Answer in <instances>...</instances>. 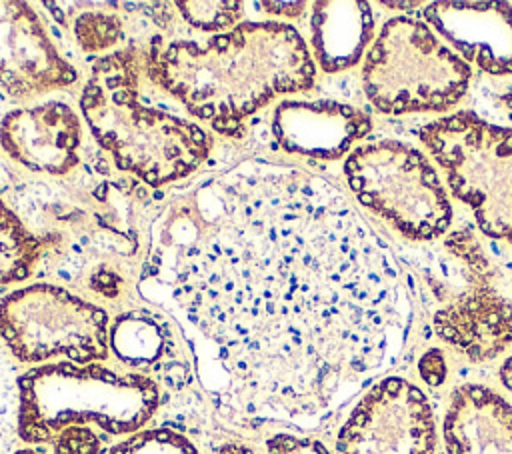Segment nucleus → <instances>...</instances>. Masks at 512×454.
<instances>
[{
  "instance_id": "412c9836",
  "label": "nucleus",
  "mask_w": 512,
  "mask_h": 454,
  "mask_svg": "<svg viewBox=\"0 0 512 454\" xmlns=\"http://www.w3.org/2000/svg\"><path fill=\"white\" fill-rule=\"evenodd\" d=\"M184 22L200 32H220L240 24L242 2H174Z\"/></svg>"
},
{
  "instance_id": "dca6fc26",
  "label": "nucleus",
  "mask_w": 512,
  "mask_h": 454,
  "mask_svg": "<svg viewBox=\"0 0 512 454\" xmlns=\"http://www.w3.org/2000/svg\"><path fill=\"white\" fill-rule=\"evenodd\" d=\"M110 348L118 362L158 386L182 390L192 378L184 344L160 312L130 310L110 324Z\"/></svg>"
},
{
  "instance_id": "f03ea898",
  "label": "nucleus",
  "mask_w": 512,
  "mask_h": 454,
  "mask_svg": "<svg viewBox=\"0 0 512 454\" xmlns=\"http://www.w3.org/2000/svg\"><path fill=\"white\" fill-rule=\"evenodd\" d=\"M100 152L62 178H34L4 190L40 238V276H56L116 298L142 260L148 194Z\"/></svg>"
},
{
  "instance_id": "39448f33",
  "label": "nucleus",
  "mask_w": 512,
  "mask_h": 454,
  "mask_svg": "<svg viewBox=\"0 0 512 454\" xmlns=\"http://www.w3.org/2000/svg\"><path fill=\"white\" fill-rule=\"evenodd\" d=\"M408 250L420 300L442 342L470 362L492 360L512 346V300L468 226Z\"/></svg>"
},
{
  "instance_id": "f257e3e1",
  "label": "nucleus",
  "mask_w": 512,
  "mask_h": 454,
  "mask_svg": "<svg viewBox=\"0 0 512 454\" xmlns=\"http://www.w3.org/2000/svg\"><path fill=\"white\" fill-rule=\"evenodd\" d=\"M174 294L248 412L314 418L400 356L412 300L390 242L326 176L250 166L186 246Z\"/></svg>"
},
{
  "instance_id": "1a4fd4ad",
  "label": "nucleus",
  "mask_w": 512,
  "mask_h": 454,
  "mask_svg": "<svg viewBox=\"0 0 512 454\" xmlns=\"http://www.w3.org/2000/svg\"><path fill=\"white\" fill-rule=\"evenodd\" d=\"M354 198L416 244L440 240L452 224V204L432 162L400 140H376L344 160Z\"/></svg>"
},
{
  "instance_id": "a878e982",
  "label": "nucleus",
  "mask_w": 512,
  "mask_h": 454,
  "mask_svg": "<svg viewBox=\"0 0 512 454\" xmlns=\"http://www.w3.org/2000/svg\"><path fill=\"white\" fill-rule=\"evenodd\" d=\"M418 370H420V376L424 378L426 384L440 386L446 378V362H444L442 352L440 350L426 352L418 362Z\"/></svg>"
},
{
  "instance_id": "9d476101",
  "label": "nucleus",
  "mask_w": 512,
  "mask_h": 454,
  "mask_svg": "<svg viewBox=\"0 0 512 454\" xmlns=\"http://www.w3.org/2000/svg\"><path fill=\"white\" fill-rule=\"evenodd\" d=\"M108 334V314L100 306L50 282L12 290L0 300V338L24 364L106 360Z\"/></svg>"
},
{
  "instance_id": "4468645a",
  "label": "nucleus",
  "mask_w": 512,
  "mask_h": 454,
  "mask_svg": "<svg viewBox=\"0 0 512 454\" xmlns=\"http://www.w3.org/2000/svg\"><path fill=\"white\" fill-rule=\"evenodd\" d=\"M372 130L368 112L336 100H282L270 116L278 148L312 160H338Z\"/></svg>"
},
{
  "instance_id": "423d86ee",
  "label": "nucleus",
  "mask_w": 512,
  "mask_h": 454,
  "mask_svg": "<svg viewBox=\"0 0 512 454\" xmlns=\"http://www.w3.org/2000/svg\"><path fill=\"white\" fill-rule=\"evenodd\" d=\"M18 396V434L28 444L86 424L112 436L136 434L162 402L154 380L100 362L40 364L18 378Z\"/></svg>"
},
{
  "instance_id": "2eb2a0df",
  "label": "nucleus",
  "mask_w": 512,
  "mask_h": 454,
  "mask_svg": "<svg viewBox=\"0 0 512 454\" xmlns=\"http://www.w3.org/2000/svg\"><path fill=\"white\" fill-rule=\"evenodd\" d=\"M422 14L466 64L490 76H512V4L432 2Z\"/></svg>"
},
{
  "instance_id": "20e7f679",
  "label": "nucleus",
  "mask_w": 512,
  "mask_h": 454,
  "mask_svg": "<svg viewBox=\"0 0 512 454\" xmlns=\"http://www.w3.org/2000/svg\"><path fill=\"white\" fill-rule=\"evenodd\" d=\"M144 48L124 46L92 58L80 110L94 140L114 166L146 186L190 176L210 156L212 136L184 116L142 98Z\"/></svg>"
},
{
  "instance_id": "c85d7f7f",
  "label": "nucleus",
  "mask_w": 512,
  "mask_h": 454,
  "mask_svg": "<svg viewBox=\"0 0 512 454\" xmlns=\"http://www.w3.org/2000/svg\"><path fill=\"white\" fill-rule=\"evenodd\" d=\"M216 454H254V452L242 444H226Z\"/></svg>"
},
{
  "instance_id": "ddd939ff",
  "label": "nucleus",
  "mask_w": 512,
  "mask_h": 454,
  "mask_svg": "<svg viewBox=\"0 0 512 454\" xmlns=\"http://www.w3.org/2000/svg\"><path fill=\"white\" fill-rule=\"evenodd\" d=\"M0 148L22 168L46 178L68 176L88 154L78 114L58 100L6 112L0 120Z\"/></svg>"
},
{
  "instance_id": "7ed1b4c3",
  "label": "nucleus",
  "mask_w": 512,
  "mask_h": 454,
  "mask_svg": "<svg viewBox=\"0 0 512 454\" xmlns=\"http://www.w3.org/2000/svg\"><path fill=\"white\" fill-rule=\"evenodd\" d=\"M146 78L188 114L228 138L284 94L306 92L316 66L300 32L276 20L240 22L204 42L152 36L144 48Z\"/></svg>"
},
{
  "instance_id": "f8f14e48",
  "label": "nucleus",
  "mask_w": 512,
  "mask_h": 454,
  "mask_svg": "<svg viewBox=\"0 0 512 454\" xmlns=\"http://www.w3.org/2000/svg\"><path fill=\"white\" fill-rule=\"evenodd\" d=\"M78 80L40 16L26 2H0V92L30 100Z\"/></svg>"
},
{
  "instance_id": "6ab92c4d",
  "label": "nucleus",
  "mask_w": 512,
  "mask_h": 454,
  "mask_svg": "<svg viewBox=\"0 0 512 454\" xmlns=\"http://www.w3.org/2000/svg\"><path fill=\"white\" fill-rule=\"evenodd\" d=\"M40 238L0 198V286L20 282L38 272L42 260Z\"/></svg>"
},
{
  "instance_id": "bb28decb",
  "label": "nucleus",
  "mask_w": 512,
  "mask_h": 454,
  "mask_svg": "<svg viewBox=\"0 0 512 454\" xmlns=\"http://www.w3.org/2000/svg\"><path fill=\"white\" fill-rule=\"evenodd\" d=\"M260 8H264V12L268 14H276V16H286V18H298L306 12V2H262L258 4Z\"/></svg>"
},
{
  "instance_id": "4be33fe9",
  "label": "nucleus",
  "mask_w": 512,
  "mask_h": 454,
  "mask_svg": "<svg viewBox=\"0 0 512 454\" xmlns=\"http://www.w3.org/2000/svg\"><path fill=\"white\" fill-rule=\"evenodd\" d=\"M108 454H200L182 434L168 428L140 430L116 444Z\"/></svg>"
},
{
  "instance_id": "9b49d317",
  "label": "nucleus",
  "mask_w": 512,
  "mask_h": 454,
  "mask_svg": "<svg viewBox=\"0 0 512 454\" xmlns=\"http://www.w3.org/2000/svg\"><path fill=\"white\" fill-rule=\"evenodd\" d=\"M436 422L426 394L400 376L376 382L336 436V454H434Z\"/></svg>"
},
{
  "instance_id": "0eeeda50",
  "label": "nucleus",
  "mask_w": 512,
  "mask_h": 454,
  "mask_svg": "<svg viewBox=\"0 0 512 454\" xmlns=\"http://www.w3.org/2000/svg\"><path fill=\"white\" fill-rule=\"evenodd\" d=\"M472 80L470 66L422 20L384 22L364 58L362 84L384 114L444 112L458 104Z\"/></svg>"
},
{
  "instance_id": "a211bd4d",
  "label": "nucleus",
  "mask_w": 512,
  "mask_h": 454,
  "mask_svg": "<svg viewBox=\"0 0 512 454\" xmlns=\"http://www.w3.org/2000/svg\"><path fill=\"white\" fill-rule=\"evenodd\" d=\"M372 36L374 16L368 2H312L310 44L316 62L326 74H338L356 66Z\"/></svg>"
},
{
  "instance_id": "aec40b11",
  "label": "nucleus",
  "mask_w": 512,
  "mask_h": 454,
  "mask_svg": "<svg viewBox=\"0 0 512 454\" xmlns=\"http://www.w3.org/2000/svg\"><path fill=\"white\" fill-rule=\"evenodd\" d=\"M72 32L84 52H106L124 38V20L108 10H84L72 20Z\"/></svg>"
},
{
  "instance_id": "f3484780",
  "label": "nucleus",
  "mask_w": 512,
  "mask_h": 454,
  "mask_svg": "<svg viewBox=\"0 0 512 454\" xmlns=\"http://www.w3.org/2000/svg\"><path fill=\"white\" fill-rule=\"evenodd\" d=\"M446 454H512V404L482 384L458 386L448 402Z\"/></svg>"
},
{
  "instance_id": "5701e85b",
  "label": "nucleus",
  "mask_w": 512,
  "mask_h": 454,
  "mask_svg": "<svg viewBox=\"0 0 512 454\" xmlns=\"http://www.w3.org/2000/svg\"><path fill=\"white\" fill-rule=\"evenodd\" d=\"M18 380L0 350V454H10L18 432Z\"/></svg>"
},
{
  "instance_id": "c756f323",
  "label": "nucleus",
  "mask_w": 512,
  "mask_h": 454,
  "mask_svg": "<svg viewBox=\"0 0 512 454\" xmlns=\"http://www.w3.org/2000/svg\"><path fill=\"white\" fill-rule=\"evenodd\" d=\"M502 104H504V108L510 112V116H512V88L502 96Z\"/></svg>"
},
{
  "instance_id": "6e6552de",
  "label": "nucleus",
  "mask_w": 512,
  "mask_h": 454,
  "mask_svg": "<svg viewBox=\"0 0 512 454\" xmlns=\"http://www.w3.org/2000/svg\"><path fill=\"white\" fill-rule=\"evenodd\" d=\"M418 136L482 234L512 246V128L460 110L424 124Z\"/></svg>"
},
{
  "instance_id": "2f4dec72",
  "label": "nucleus",
  "mask_w": 512,
  "mask_h": 454,
  "mask_svg": "<svg viewBox=\"0 0 512 454\" xmlns=\"http://www.w3.org/2000/svg\"><path fill=\"white\" fill-rule=\"evenodd\" d=\"M14 454H44L40 450H34V448H24V450H16Z\"/></svg>"
},
{
  "instance_id": "393cba45",
  "label": "nucleus",
  "mask_w": 512,
  "mask_h": 454,
  "mask_svg": "<svg viewBox=\"0 0 512 454\" xmlns=\"http://www.w3.org/2000/svg\"><path fill=\"white\" fill-rule=\"evenodd\" d=\"M266 454H330L326 446L314 438L276 434L266 442Z\"/></svg>"
},
{
  "instance_id": "7c9ffc66",
  "label": "nucleus",
  "mask_w": 512,
  "mask_h": 454,
  "mask_svg": "<svg viewBox=\"0 0 512 454\" xmlns=\"http://www.w3.org/2000/svg\"><path fill=\"white\" fill-rule=\"evenodd\" d=\"M382 6H390V8H414L416 2H410V4H404V2H382Z\"/></svg>"
},
{
  "instance_id": "cd10ccee",
  "label": "nucleus",
  "mask_w": 512,
  "mask_h": 454,
  "mask_svg": "<svg viewBox=\"0 0 512 454\" xmlns=\"http://www.w3.org/2000/svg\"><path fill=\"white\" fill-rule=\"evenodd\" d=\"M500 380H502V384L512 392V356H508L504 362H502V366H500Z\"/></svg>"
},
{
  "instance_id": "b1692460",
  "label": "nucleus",
  "mask_w": 512,
  "mask_h": 454,
  "mask_svg": "<svg viewBox=\"0 0 512 454\" xmlns=\"http://www.w3.org/2000/svg\"><path fill=\"white\" fill-rule=\"evenodd\" d=\"M104 440L90 426H68L54 438V454H102Z\"/></svg>"
}]
</instances>
